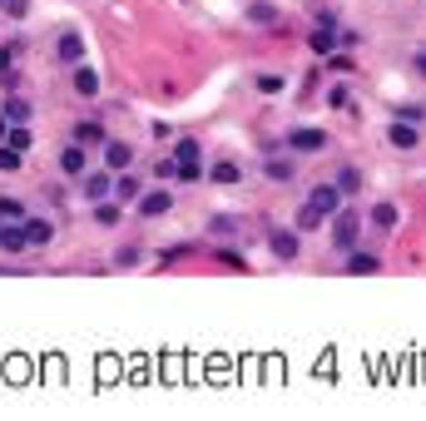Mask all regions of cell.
<instances>
[{
  "label": "cell",
  "instance_id": "836d02e7",
  "mask_svg": "<svg viewBox=\"0 0 426 421\" xmlns=\"http://www.w3.org/2000/svg\"><path fill=\"white\" fill-rule=\"evenodd\" d=\"M347 100H352V95H347V90H342V85H337V90H332V95H327V105H332V109H347Z\"/></svg>",
  "mask_w": 426,
  "mask_h": 421
},
{
  "label": "cell",
  "instance_id": "4dcf8cb0",
  "mask_svg": "<svg viewBox=\"0 0 426 421\" xmlns=\"http://www.w3.org/2000/svg\"><path fill=\"white\" fill-rule=\"evenodd\" d=\"M15 55H20V45H0V75H10V65H15Z\"/></svg>",
  "mask_w": 426,
  "mask_h": 421
},
{
  "label": "cell",
  "instance_id": "d6a6232c",
  "mask_svg": "<svg viewBox=\"0 0 426 421\" xmlns=\"http://www.w3.org/2000/svg\"><path fill=\"white\" fill-rule=\"evenodd\" d=\"M258 90H263V95H278V90H283V80H278V75H263V80H258Z\"/></svg>",
  "mask_w": 426,
  "mask_h": 421
},
{
  "label": "cell",
  "instance_id": "ffe728a7",
  "mask_svg": "<svg viewBox=\"0 0 426 421\" xmlns=\"http://www.w3.org/2000/svg\"><path fill=\"white\" fill-rule=\"evenodd\" d=\"M263 174H268L273 184H288V179H293V164H288V159H268V164H263Z\"/></svg>",
  "mask_w": 426,
  "mask_h": 421
},
{
  "label": "cell",
  "instance_id": "6da1fadb",
  "mask_svg": "<svg viewBox=\"0 0 426 421\" xmlns=\"http://www.w3.org/2000/svg\"><path fill=\"white\" fill-rule=\"evenodd\" d=\"M357 233H362V218L352 209H337L332 213V248H352L357 243Z\"/></svg>",
  "mask_w": 426,
  "mask_h": 421
},
{
  "label": "cell",
  "instance_id": "8d00e7d4",
  "mask_svg": "<svg viewBox=\"0 0 426 421\" xmlns=\"http://www.w3.org/2000/svg\"><path fill=\"white\" fill-rule=\"evenodd\" d=\"M0 10H5V0H0Z\"/></svg>",
  "mask_w": 426,
  "mask_h": 421
},
{
  "label": "cell",
  "instance_id": "8fae6325",
  "mask_svg": "<svg viewBox=\"0 0 426 421\" xmlns=\"http://www.w3.org/2000/svg\"><path fill=\"white\" fill-rule=\"evenodd\" d=\"M60 169H65L70 179H85V144H70V149L60 154Z\"/></svg>",
  "mask_w": 426,
  "mask_h": 421
},
{
  "label": "cell",
  "instance_id": "5b68a950",
  "mask_svg": "<svg viewBox=\"0 0 426 421\" xmlns=\"http://www.w3.org/2000/svg\"><path fill=\"white\" fill-rule=\"evenodd\" d=\"M322 144H327V134H322V129H293V139H288V149H293V154H318Z\"/></svg>",
  "mask_w": 426,
  "mask_h": 421
},
{
  "label": "cell",
  "instance_id": "4fadbf2b",
  "mask_svg": "<svg viewBox=\"0 0 426 421\" xmlns=\"http://www.w3.org/2000/svg\"><path fill=\"white\" fill-rule=\"evenodd\" d=\"M20 223H25V238H30V248L50 243V233H55V228H50V218H20Z\"/></svg>",
  "mask_w": 426,
  "mask_h": 421
},
{
  "label": "cell",
  "instance_id": "f546056e",
  "mask_svg": "<svg viewBox=\"0 0 426 421\" xmlns=\"http://www.w3.org/2000/svg\"><path fill=\"white\" fill-rule=\"evenodd\" d=\"M213 258H218V263H223V268H233V273H243V268H248V263H243V258H238V253H233V248H223V253H213Z\"/></svg>",
  "mask_w": 426,
  "mask_h": 421
},
{
  "label": "cell",
  "instance_id": "d6986e66",
  "mask_svg": "<svg viewBox=\"0 0 426 421\" xmlns=\"http://www.w3.org/2000/svg\"><path fill=\"white\" fill-rule=\"evenodd\" d=\"M5 144H15V149L25 154V149L35 144V134H30V124H10V134H5Z\"/></svg>",
  "mask_w": 426,
  "mask_h": 421
},
{
  "label": "cell",
  "instance_id": "8992f818",
  "mask_svg": "<svg viewBox=\"0 0 426 421\" xmlns=\"http://www.w3.org/2000/svg\"><path fill=\"white\" fill-rule=\"evenodd\" d=\"M55 60H60V65H80V60H85V40H80L75 30H70V35H60V45H55Z\"/></svg>",
  "mask_w": 426,
  "mask_h": 421
},
{
  "label": "cell",
  "instance_id": "7402d4cb",
  "mask_svg": "<svg viewBox=\"0 0 426 421\" xmlns=\"http://www.w3.org/2000/svg\"><path fill=\"white\" fill-rule=\"evenodd\" d=\"M332 30L337 25H318L313 30V55H332Z\"/></svg>",
  "mask_w": 426,
  "mask_h": 421
},
{
  "label": "cell",
  "instance_id": "ba28073f",
  "mask_svg": "<svg viewBox=\"0 0 426 421\" xmlns=\"http://www.w3.org/2000/svg\"><path fill=\"white\" fill-rule=\"evenodd\" d=\"M0 248H5V253H25V248H30L25 223H5V228H0Z\"/></svg>",
  "mask_w": 426,
  "mask_h": 421
},
{
  "label": "cell",
  "instance_id": "cb8c5ba5",
  "mask_svg": "<svg viewBox=\"0 0 426 421\" xmlns=\"http://www.w3.org/2000/svg\"><path fill=\"white\" fill-rule=\"evenodd\" d=\"M20 159H25V154H20L15 144H0V174H15V169H20Z\"/></svg>",
  "mask_w": 426,
  "mask_h": 421
},
{
  "label": "cell",
  "instance_id": "277c9868",
  "mask_svg": "<svg viewBox=\"0 0 426 421\" xmlns=\"http://www.w3.org/2000/svg\"><path fill=\"white\" fill-rule=\"evenodd\" d=\"M105 164H109V174H124L134 164V149L124 139H105Z\"/></svg>",
  "mask_w": 426,
  "mask_h": 421
},
{
  "label": "cell",
  "instance_id": "484cf974",
  "mask_svg": "<svg viewBox=\"0 0 426 421\" xmlns=\"http://www.w3.org/2000/svg\"><path fill=\"white\" fill-rule=\"evenodd\" d=\"M5 119H10V124H25V119H30V105H25V100H5Z\"/></svg>",
  "mask_w": 426,
  "mask_h": 421
},
{
  "label": "cell",
  "instance_id": "83f0119b",
  "mask_svg": "<svg viewBox=\"0 0 426 421\" xmlns=\"http://www.w3.org/2000/svg\"><path fill=\"white\" fill-rule=\"evenodd\" d=\"M337 189H342V194H357V189H362V174H357V169H342V174H337Z\"/></svg>",
  "mask_w": 426,
  "mask_h": 421
},
{
  "label": "cell",
  "instance_id": "f1b7e54d",
  "mask_svg": "<svg viewBox=\"0 0 426 421\" xmlns=\"http://www.w3.org/2000/svg\"><path fill=\"white\" fill-rule=\"evenodd\" d=\"M95 218H100L105 228H114V223H119V204H105V199H100V204H95Z\"/></svg>",
  "mask_w": 426,
  "mask_h": 421
},
{
  "label": "cell",
  "instance_id": "603a6c76",
  "mask_svg": "<svg viewBox=\"0 0 426 421\" xmlns=\"http://www.w3.org/2000/svg\"><path fill=\"white\" fill-rule=\"evenodd\" d=\"M313 228H322V213L313 209V204H303V209H298V233H313Z\"/></svg>",
  "mask_w": 426,
  "mask_h": 421
},
{
  "label": "cell",
  "instance_id": "1f68e13d",
  "mask_svg": "<svg viewBox=\"0 0 426 421\" xmlns=\"http://www.w3.org/2000/svg\"><path fill=\"white\" fill-rule=\"evenodd\" d=\"M174 154H179V159H199V144H194V139H179Z\"/></svg>",
  "mask_w": 426,
  "mask_h": 421
},
{
  "label": "cell",
  "instance_id": "5bb4252c",
  "mask_svg": "<svg viewBox=\"0 0 426 421\" xmlns=\"http://www.w3.org/2000/svg\"><path fill=\"white\" fill-rule=\"evenodd\" d=\"M209 179H213V184H223V189H228V184H238L243 174H238V164H233V159H218V164L209 169Z\"/></svg>",
  "mask_w": 426,
  "mask_h": 421
},
{
  "label": "cell",
  "instance_id": "7c38bea8",
  "mask_svg": "<svg viewBox=\"0 0 426 421\" xmlns=\"http://www.w3.org/2000/svg\"><path fill=\"white\" fill-rule=\"evenodd\" d=\"M139 194H144V179H134V174L114 179V199H119V204H139Z\"/></svg>",
  "mask_w": 426,
  "mask_h": 421
},
{
  "label": "cell",
  "instance_id": "52a82bcc",
  "mask_svg": "<svg viewBox=\"0 0 426 421\" xmlns=\"http://www.w3.org/2000/svg\"><path fill=\"white\" fill-rule=\"evenodd\" d=\"M109 194H114V174H85V199H90V204H100V199H109Z\"/></svg>",
  "mask_w": 426,
  "mask_h": 421
},
{
  "label": "cell",
  "instance_id": "3957f363",
  "mask_svg": "<svg viewBox=\"0 0 426 421\" xmlns=\"http://www.w3.org/2000/svg\"><path fill=\"white\" fill-rule=\"evenodd\" d=\"M308 204H313V209H318L322 218H332V213L342 209V189H337V184H318V189H313V199H308Z\"/></svg>",
  "mask_w": 426,
  "mask_h": 421
},
{
  "label": "cell",
  "instance_id": "e0dca14e",
  "mask_svg": "<svg viewBox=\"0 0 426 421\" xmlns=\"http://www.w3.org/2000/svg\"><path fill=\"white\" fill-rule=\"evenodd\" d=\"M174 179H179V184H199V179H204L199 159H179V164H174Z\"/></svg>",
  "mask_w": 426,
  "mask_h": 421
},
{
  "label": "cell",
  "instance_id": "d590c367",
  "mask_svg": "<svg viewBox=\"0 0 426 421\" xmlns=\"http://www.w3.org/2000/svg\"><path fill=\"white\" fill-rule=\"evenodd\" d=\"M5 134H10V119H5V109H0V139H5Z\"/></svg>",
  "mask_w": 426,
  "mask_h": 421
},
{
  "label": "cell",
  "instance_id": "30bf717a",
  "mask_svg": "<svg viewBox=\"0 0 426 421\" xmlns=\"http://www.w3.org/2000/svg\"><path fill=\"white\" fill-rule=\"evenodd\" d=\"M75 95H85V100L100 95V75H95L90 65H75Z\"/></svg>",
  "mask_w": 426,
  "mask_h": 421
},
{
  "label": "cell",
  "instance_id": "4316f807",
  "mask_svg": "<svg viewBox=\"0 0 426 421\" xmlns=\"http://www.w3.org/2000/svg\"><path fill=\"white\" fill-rule=\"evenodd\" d=\"M372 223H377V228H397V209H392V204H377V209H372Z\"/></svg>",
  "mask_w": 426,
  "mask_h": 421
},
{
  "label": "cell",
  "instance_id": "d4e9b609",
  "mask_svg": "<svg viewBox=\"0 0 426 421\" xmlns=\"http://www.w3.org/2000/svg\"><path fill=\"white\" fill-rule=\"evenodd\" d=\"M248 20H253V25H273V20H278V10H273L268 0H258V5L248 10Z\"/></svg>",
  "mask_w": 426,
  "mask_h": 421
},
{
  "label": "cell",
  "instance_id": "9a60e30c",
  "mask_svg": "<svg viewBox=\"0 0 426 421\" xmlns=\"http://www.w3.org/2000/svg\"><path fill=\"white\" fill-rule=\"evenodd\" d=\"M392 149H417V124H392Z\"/></svg>",
  "mask_w": 426,
  "mask_h": 421
},
{
  "label": "cell",
  "instance_id": "7a4b0ae2",
  "mask_svg": "<svg viewBox=\"0 0 426 421\" xmlns=\"http://www.w3.org/2000/svg\"><path fill=\"white\" fill-rule=\"evenodd\" d=\"M268 248H273V258L293 263V258H298V233H293V228H273V233H268Z\"/></svg>",
  "mask_w": 426,
  "mask_h": 421
},
{
  "label": "cell",
  "instance_id": "2e32d148",
  "mask_svg": "<svg viewBox=\"0 0 426 421\" xmlns=\"http://www.w3.org/2000/svg\"><path fill=\"white\" fill-rule=\"evenodd\" d=\"M382 268V258H372V253H352L347 258V273H357V278H367V273H377Z\"/></svg>",
  "mask_w": 426,
  "mask_h": 421
},
{
  "label": "cell",
  "instance_id": "44dd1931",
  "mask_svg": "<svg viewBox=\"0 0 426 421\" xmlns=\"http://www.w3.org/2000/svg\"><path fill=\"white\" fill-rule=\"evenodd\" d=\"M0 218H5V223H20V218H25V204L10 199V194H0Z\"/></svg>",
  "mask_w": 426,
  "mask_h": 421
},
{
  "label": "cell",
  "instance_id": "e575fe53",
  "mask_svg": "<svg viewBox=\"0 0 426 421\" xmlns=\"http://www.w3.org/2000/svg\"><path fill=\"white\" fill-rule=\"evenodd\" d=\"M30 10V0H5V15H25Z\"/></svg>",
  "mask_w": 426,
  "mask_h": 421
},
{
  "label": "cell",
  "instance_id": "ac0fdd59",
  "mask_svg": "<svg viewBox=\"0 0 426 421\" xmlns=\"http://www.w3.org/2000/svg\"><path fill=\"white\" fill-rule=\"evenodd\" d=\"M75 144H105V129H100V124H90V119H85V124H75Z\"/></svg>",
  "mask_w": 426,
  "mask_h": 421
},
{
  "label": "cell",
  "instance_id": "9c48e42d",
  "mask_svg": "<svg viewBox=\"0 0 426 421\" xmlns=\"http://www.w3.org/2000/svg\"><path fill=\"white\" fill-rule=\"evenodd\" d=\"M169 209H174L169 194H139V213H144V218H164Z\"/></svg>",
  "mask_w": 426,
  "mask_h": 421
}]
</instances>
